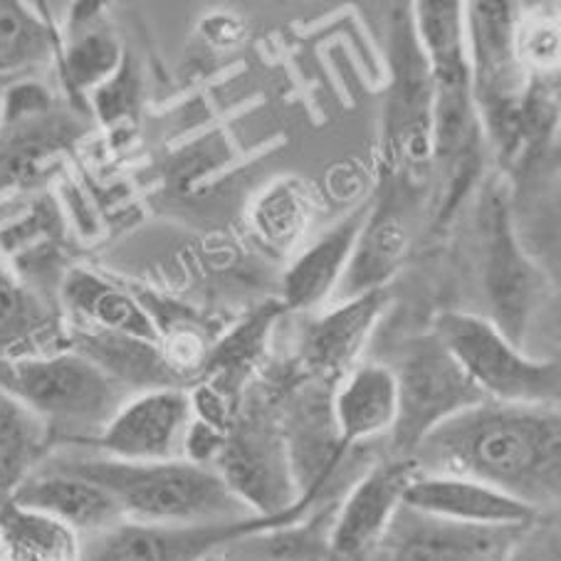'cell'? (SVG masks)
I'll list each match as a JSON object with an SVG mask.
<instances>
[{
  "mask_svg": "<svg viewBox=\"0 0 561 561\" xmlns=\"http://www.w3.org/2000/svg\"><path fill=\"white\" fill-rule=\"evenodd\" d=\"M411 460L419 472L478 480L531 510H549L561 488L559 409L480 401L435 425Z\"/></svg>",
  "mask_w": 561,
  "mask_h": 561,
  "instance_id": "1",
  "label": "cell"
},
{
  "mask_svg": "<svg viewBox=\"0 0 561 561\" xmlns=\"http://www.w3.org/2000/svg\"><path fill=\"white\" fill-rule=\"evenodd\" d=\"M110 492L124 519L149 525H213L260 517L226 485L220 472L186 458L127 462L104 456H60L43 462Z\"/></svg>",
  "mask_w": 561,
  "mask_h": 561,
  "instance_id": "2",
  "label": "cell"
},
{
  "mask_svg": "<svg viewBox=\"0 0 561 561\" xmlns=\"http://www.w3.org/2000/svg\"><path fill=\"white\" fill-rule=\"evenodd\" d=\"M0 389L45 423L53 438L92 443L124 401V383L80 352L0 362Z\"/></svg>",
  "mask_w": 561,
  "mask_h": 561,
  "instance_id": "3",
  "label": "cell"
},
{
  "mask_svg": "<svg viewBox=\"0 0 561 561\" xmlns=\"http://www.w3.org/2000/svg\"><path fill=\"white\" fill-rule=\"evenodd\" d=\"M433 334L485 399L519 405L559 403V362L531 359L490 319L468 312H443L435 319Z\"/></svg>",
  "mask_w": 561,
  "mask_h": 561,
  "instance_id": "4",
  "label": "cell"
},
{
  "mask_svg": "<svg viewBox=\"0 0 561 561\" xmlns=\"http://www.w3.org/2000/svg\"><path fill=\"white\" fill-rule=\"evenodd\" d=\"M312 500L277 517H250L213 525H149L122 519L94 535L80 537L77 561H213L248 537L297 525Z\"/></svg>",
  "mask_w": 561,
  "mask_h": 561,
  "instance_id": "5",
  "label": "cell"
},
{
  "mask_svg": "<svg viewBox=\"0 0 561 561\" xmlns=\"http://www.w3.org/2000/svg\"><path fill=\"white\" fill-rule=\"evenodd\" d=\"M470 87L478 119L502 149L515 147L525 117V70L517 50L515 8L510 3L466 5Z\"/></svg>",
  "mask_w": 561,
  "mask_h": 561,
  "instance_id": "6",
  "label": "cell"
},
{
  "mask_svg": "<svg viewBox=\"0 0 561 561\" xmlns=\"http://www.w3.org/2000/svg\"><path fill=\"white\" fill-rule=\"evenodd\" d=\"M399 415L391 435V458H409L435 425L488 401L435 334L405 346L393 366Z\"/></svg>",
  "mask_w": 561,
  "mask_h": 561,
  "instance_id": "7",
  "label": "cell"
},
{
  "mask_svg": "<svg viewBox=\"0 0 561 561\" xmlns=\"http://www.w3.org/2000/svg\"><path fill=\"white\" fill-rule=\"evenodd\" d=\"M213 468L260 517L285 515L307 500L299 495L283 425L260 403L230 423Z\"/></svg>",
  "mask_w": 561,
  "mask_h": 561,
  "instance_id": "8",
  "label": "cell"
},
{
  "mask_svg": "<svg viewBox=\"0 0 561 561\" xmlns=\"http://www.w3.org/2000/svg\"><path fill=\"white\" fill-rule=\"evenodd\" d=\"M531 527H478L399 505L364 561H512Z\"/></svg>",
  "mask_w": 561,
  "mask_h": 561,
  "instance_id": "9",
  "label": "cell"
},
{
  "mask_svg": "<svg viewBox=\"0 0 561 561\" xmlns=\"http://www.w3.org/2000/svg\"><path fill=\"white\" fill-rule=\"evenodd\" d=\"M482 253H485V289L492 319L507 340L525 350V336L535 309L545 293V277L525 255L512 230L507 201L500 191H490L480 210Z\"/></svg>",
  "mask_w": 561,
  "mask_h": 561,
  "instance_id": "10",
  "label": "cell"
},
{
  "mask_svg": "<svg viewBox=\"0 0 561 561\" xmlns=\"http://www.w3.org/2000/svg\"><path fill=\"white\" fill-rule=\"evenodd\" d=\"M193 421L191 396L163 386L124 401L92 445L104 458L127 462H163L183 458V445Z\"/></svg>",
  "mask_w": 561,
  "mask_h": 561,
  "instance_id": "11",
  "label": "cell"
},
{
  "mask_svg": "<svg viewBox=\"0 0 561 561\" xmlns=\"http://www.w3.org/2000/svg\"><path fill=\"white\" fill-rule=\"evenodd\" d=\"M391 92L386 102V153L393 163L431 157L433 80L411 11H396L391 25Z\"/></svg>",
  "mask_w": 561,
  "mask_h": 561,
  "instance_id": "12",
  "label": "cell"
},
{
  "mask_svg": "<svg viewBox=\"0 0 561 561\" xmlns=\"http://www.w3.org/2000/svg\"><path fill=\"white\" fill-rule=\"evenodd\" d=\"M90 122L82 106H60L23 117H0V193L41 181L80 141Z\"/></svg>",
  "mask_w": 561,
  "mask_h": 561,
  "instance_id": "13",
  "label": "cell"
},
{
  "mask_svg": "<svg viewBox=\"0 0 561 561\" xmlns=\"http://www.w3.org/2000/svg\"><path fill=\"white\" fill-rule=\"evenodd\" d=\"M415 466L409 458H389L376 462L356 482L342 510L336 512L329 531V551L334 561H364L371 547L383 535L393 512L403 502V492L415 478Z\"/></svg>",
  "mask_w": 561,
  "mask_h": 561,
  "instance_id": "14",
  "label": "cell"
},
{
  "mask_svg": "<svg viewBox=\"0 0 561 561\" xmlns=\"http://www.w3.org/2000/svg\"><path fill=\"white\" fill-rule=\"evenodd\" d=\"M11 497L18 510L72 529L80 537L94 535L124 519L110 492L80 476L43 466V462Z\"/></svg>",
  "mask_w": 561,
  "mask_h": 561,
  "instance_id": "15",
  "label": "cell"
},
{
  "mask_svg": "<svg viewBox=\"0 0 561 561\" xmlns=\"http://www.w3.org/2000/svg\"><path fill=\"white\" fill-rule=\"evenodd\" d=\"M403 505L425 515L478 527H531L539 512L478 480L415 472Z\"/></svg>",
  "mask_w": 561,
  "mask_h": 561,
  "instance_id": "16",
  "label": "cell"
},
{
  "mask_svg": "<svg viewBox=\"0 0 561 561\" xmlns=\"http://www.w3.org/2000/svg\"><path fill=\"white\" fill-rule=\"evenodd\" d=\"M386 307V289L346 299L332 312L314 317L299 340V359L319 381L332 383L352 371Z\"/></svg>",
  "mask_w": 561,
  "mask_h": 561,
  "instance_id": "17",
  "label": "cell"
},
{
  "mask_svg": "<svg viewBox=\"0 0 561 561\" xmlns=\"http://www.w3.org/2000/svg\"><path fill=\"white\" fill-rule=\"evenodd\" d=\"M374 201H366L356 206L350 216H344L336 226L324 233L307 253L295 260V265L285 275V305L295 312H307L314 309L336 293L342 277L350 265L356 238L369 213Z\"/></svg>",
  "mask_w": 561,
  "mask_h": 561,
  "instance_id": "18",
  "label": "cell"
},
{
  "mask_svg": "<svg viewBox=\"0 0 561 561\" xmlns=\"http://www.w3.org/2000/svg\"><path fill=\"white\" fill-rule=\"evenodd\" d=\"M405 253H409V228L403 222L399 201L396 196L374 201L334 295L346 302V299L386 289V283L399 273Z\"/></svg>",
  "mask_w": 561,
  "mask_h": 561,
  "instance_id": "19",
  "label": "cell"
},
{
  "mask_svg": "<svg viewBox=\"0 0 561 561\" xmlns=\"http://www.w3.org/2000/svg\"><path fill=\"white\" fill-rule=\"evenodd\" d=\"M332 415L344 450L389 435L399 415V389L391 366L364 364L346 374L332 393Z\"/></svg>",
  "mask_w": 561,
  "mask_h": 561,
  "instance_id": "20",
  "label": "cell"
},
{
  "mask_svg": "<svg viewBox=\"0 0 561 561\" xmlns=\"http://www.w3.org/2000/svg\"><path fill=\"white\" fill-rule=\"evenodd\" d=\"M411 21L433 87L470 84L466 5L458 0H421L411 5Z\"/></svg>",
  "mask_w": 561,
  "mask_h": 561,
  "instance_id": "21",
  "label": "cell"
},
{
  "mask_svg": "<svg viewBox=\"0 0 561 561\" xmlns=\"http://www.w3.org/2000/svg\"><path fill=\"white\" fill-rule=\"evenodd\" d=\"M62 299L77 314L90 319L106 334L131 336V340L159 346L161 332L151 314L124 289L104 283L87 270H72L62 285Z\"/></svg>",
  "mask_w": 561,
  "mask_h": 561,
  "instance_id": "22",
  "label": "cell"
},
{
  "mask_svg": "<svg viewBox=\"0 0 561 561\" xmlns=\"http://www.w3.org/2000/svg\"><path fill=\"white\" fill-rule=\"evenodd\" d=\"M119 67L122 45L112 25L104 21L102 5H75L62 53V70L70 90H96Z\"/></svg>",
  "mask_w": 561,
  "mask_h": 561,
  "instance_id": "23",
  "label": "cell"
},
{
  "mask_svg": "<svg viewBox=\"0 0 561 561\" xmlns=\"http://www.w3.org/2000/svg\"><path fill=\"white\" fill-rule=\"evenodd\" d=\"M50 433L37 415L0 389V497H11L45 458Z\"/></svg>",
  "mask_w": 561,
  "mask_h": 561,
  "instance_id": "24",
  "label": "cell"
},
{
  "mask_svg": "<svg viewBox=\"0 0 561 561\" xmlns=\"http://www.w3.org/2000/svg\"><path fill=\"white\" fill-rule=\"evenodd\" d=\"M55 317L31 287L0 267V362L41 356L37 346L47 342Z\"/></svg>",
  "mask_w": 561,
  "mask_h": 561,
  "instance_id": "25",
  "label": "cell"
},
{
  "mask_svg": "<svg viewBox=\"0 0 561 561\" xmlns=\"http://www.w3.org/2000/svg\"><path fill=\"white\" fill-rule=\"evenodd\" d=\"M57 37L31 5L0 0V77L23 80L53 60Z\"/></svg>",
  "mask_w": 561,
  "mask_h": 561,
  "instance_id": "26",
  "label": "cell"
},
{
  "mask_svg": "<svg viewBox=\"0 0 561 561\" xmlns=\"http://www.w3.org/2000/svg\"><path fill=\"white\" fill-rule=\"evenodd\" d=\"M312 203L299 181H277L260 196L253 220L255 230L267 245L287 250L305 233Z\"/></svg>",
  "mask_w": 561,
  "mask_h": 561,
  "instance_id": "27",
  "label": "cell"
},
{
  "mask_svg": "<svg viewBox=\"0 0 561 561\" xmlns=\"http://www.w3.org/2000/svg\"><path fill=\"white\" fill-rule=\"evenodd\" d=\"M15 80H8V77H0V102H3V96H5V90L8 87H11Z\"/></svg>",
  "mask_w": 561,
  "mask_h": 561,
  "instance_id": "28",
  "label": "cell"
},
{
  "mask_svg": "<svg viewBox=\"0 0 561 561\" xmlns=\"http://www.w3.org/2000/svg\"><path fill=\"white\" fill-rule=\"evenodd\" d=\"M213 561H216V559H213ZM218 561H236V559H218Z\"/></svg>",
  "mask_w": 561,
  "mask_h": 561,
  "instance_id": "29",
  "label": "cell"
}]
</instances>
